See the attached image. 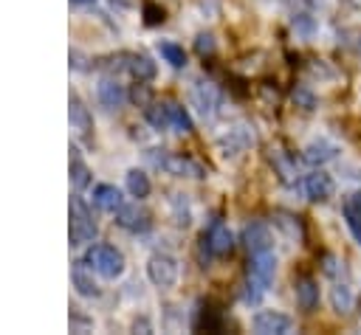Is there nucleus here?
<instances>
[{"instance_id": "30", "label": "nucleus", "mask_w": 361, "mask_h": 335, "mask_svg": "<svg viewBox=\"0 0 361 335\" xmlns=\"http://www.w3.org/2000/svg\"><path fill=\"white\" fill-rule=\"evenodd\" d=\"M164 20H166V14H164V8L147 0V3H144V23H147V25H161Z\"/></svg>"}, {"instance_id": "19", "label": "nucleus", "mask_w": 361, "mask_h": 335, "mask_svg": "<svg viewBox=\"0 0 361 335\" xmlns=\"http://www.w3.org/2000/svg\"><path fill=\"white\" fill-rule=\"evenodd\" d=\"M93 206L102 208V211H107V214H116L124 206L121 203V191L116 186H110V183H99L93 189Z\"/></svg>"}, {"instance_id": "4", "label": "nucleus", "mask_w": 361, "mask_h": 335, "mask_svg": "<svg viewBox=\"0 0 361 335\" xmlns=\"http://www.w3.org/2000/svg\"><path fill=\"white\" fill-rule=\"evenodd\" d=\"M234 245V236L223 220H212V225L200 236V262H209L212 256H226Z\"/></svg>"}, {"instance_id": "16", "label": "nucleus", "mask_w": 361, "mask_h": 335, "mask_svg": "<svg viewBox=\"0 0 361 335\" xmlns=\"http://www.w3.org/2000/svg\"><path fill=\"white\" fill-rule=\"evenodd\" d=\"M243 242L248 248V253H259V251H271V231L265 222H251L243 228Z\"/></svg>"}, {"instance_id": "17", "label": "nucleus", "mask_w": 361, "mask_h": 335, "mask_svg": "<svg viewBox=\"0 0 361 335\" xmlns=\"http://www.w3.org/2000/svg\"><path fill=\"white\" fill-rule=\"evenodd\" d=\"M293 296H296V304H299L305 312H313V310L319 307V284H316L310 276L296 279V284H293Z\"/></svg>"}, {"instance_id": "5", "label": "nucleus", "mask_w": 361, "mask_h": 335, "mask_svg": "<svg viewBox=\"0 0 361 335\" xmlns=\"http://www.w3.org/2000/svg\"><path fill=\"white\" fill-rule=\"evenodd\" d=\"M96 236V222L90 217V211L85 208V203L79 197L71 200V245L82 248L87 242H93Z\"/></svg>"}, {"instance_id": "24", "label": "nucleus", "mask_w": 361, "mask_h": 335, "mask_svg": "<svg viewBox=\"0 0 361 335\" xmlns=\"http://www.w3.org/2000/svg\"><path fill=\"white\" fill-rule=\"evenodd\" d=\"M195 327H197V329H206V332H220V329H223V312L214 310L212 304H203V307L197 310Z\"/></svg>"}, {"instance_id": "33", "label": "nucleus", "mask_w": 361, "mask_h": 335, "mask_svg": "<svg viewBox=\"0 0 361 335\" xmlns=\"http://www.w3.org/2000/svg\"><path fill=\"white\" fill-rule=\"evenodd\" d=\"M322 270H324L330 279H338V276H344V262H338L336 256H324V265H322Z\"/></svg>"}, {"instance_id": "29", "label": "nucleus", "mask_w": 361, "mask_h": 335, "mask_svg": "<svg viewBox=\"0 0 361 335\" xmlns=\"http://www.w3.org/2000/svg\"><path fill=\"white\" fill-rule=\"evenodd\" d=\"M274 225L282 228L290 239L302 236V222H299V217H293V214H276V217H274Z\"/></svg>"}, {"instance_id": "10", "label": "nucleus", "mask_w": 361, "mask_h": 335, "mask_svg": "<svg viewBox=\"0 0 361 335\" xmlns=\"http://www.w3.org/2000/svg\"><path fill=\"white\" fill-rule=\"evenodd\" d=\"M192 101H195V107L200 110L203 118H214L217 110H220V93H217V87L209 84V82H197V84L192 87Z\"/></svg>"}, {"instance_id": "12", "label": "nucleus", "mask_w": 361, "mask_h": 335, "mask_svg": "<svg viewBox=\"0 0 361 335\" xmlns=\"http://www.w3.org/2000/svg\"><path fill=\"white\" fill-rule=\"evenodd\" d=\"M116 222H118L124 231H133V234H144V231H149V225H152L149 214H147L144 208H138V206H121V208L116 211Z\"/></svg>"}, {"instance_id": "25", "label": "nucleus", "mask_w": 361, "mask_h": 335, "mask_svg": "<svg viewBox=\"0 0 361 335\" xmlns=\"http://www.w3.org/2000/svg\"><path fill=\"white\" fill-rule=\"evenodd\" d=\"M147 121H149L155 129H169V127H172V121H169V101L149 104V107H147Z\"/></svg>"}, {"instance_id": "13", "label": "nucleus", "mask_w": 361, "mask_h": 335, "mask_svg": "<svg viewBox=\"0 0 361 335\" xmlns=\"http://www.w3.org/2000/svg\"><path fill=\"white\" fill-rule=\"evenodd\" d=\"M93 267L85 262V259H76L73 265H71V282H73V287H76V293L79 296H96L99 293V287H96V282H93Z\"/></svg>"}, {"instance_id": "26", "label": "nucleus", "mask_w": 361, "mask_h": 335, "mask_svg": "<svg viewBox=\"0 0 361 335\" xmlns=\"http://www.w3.org/2000/svg\"><path fill=\"white\" fill-rule=\"evenodd\" d=\"M149 189H152V186H149V177H147L141 169H130V172H127V191H130L133 197L141 200V197L149 194Z\"/></svg>"}, {"instance_id": "35", "label": "nucleus", "mask_w": 361, "mask_h": 335, "mask_svg": "<svg viewBox=\"0 0 361 335\" xmlns=\"http://www.w3.org/2000/svg\"><path fill=\"white\" fill-rule=\"evenodd\" d=\"M71 6H73V8H93L96 0H71Z\"/></svg>"}, {"instance_id": "20", "label": "nucleus", "mask_w": 361, "mask_h": 335, "mask_svg": "<svg viewBox=\"0 0 361 335\" xmlns=\"http://www.w3.org/2000/svg\"><path fill=\"white\" fill-rule=\"evenodd\" d=\"M341 214H344V222H347L350 234H353L355 242L361 245V191H353V194L344 200Z\"/></svg>"}, {"instance_id": "18", "label": "nucleus", "mask_w": 361, "mask_h": 335, "mask_svg": "<svg viewBox=\"0 0 361 335\" xmlns=\"http://www.w3.org/2000/svg\"><path fill=\"white\" fill-rule=\"evenodd\" d=\"M336 155H338V146H336L333 141H327V138L310 141V144L305 146V160H307L310 166H322V163L333 160Z\"/></svg>"}, {"instance_id": "3", "label": "nucleus", "mask_w": 361, "mask_h": 335, "mask_svg": "<svg viewBox=\"0 0 361 335\" xmlns=\"http://www.w3.org/2000/svg\"><path fill=\"white\" fill-rule=\"evenodd\" d=\"M85 262L104 279H116L124 273V253L113 245H93L85 253Z\"/></svg>"}, {"instance_id": "15", "label": "nucleus", "mask_w": 361, "mask_h": 335, "mask_svg": "<svg viewBox=\"0 0 361 335\" xmlns=\"http://www.w3.org/2000/svg\"><path fill=\"white\" fill-rule=\"evenodd\" d=\"M302 189H305V197H307V200L322 203V200H327V197L333 194V180H330V175H324V172H313V175L305 177Z\"/></svg>"}, {"instance_id": "9", "label": "nucleus", "mask_w": 361, "mask_h": 335, "mask_svg": "<svg viewBox=\"0 0 361 335\" xmlns=\"http://www.w3.org/2000/svg\"><path fill=\"white\" fill-rule=\"evenodd\" d=\"M290 329H293V321L282 312L262 310L254 315V332H259V335H288Z\"/></svg>"}, {"instance_id": "27", "label": "nucleus", "mask_w": 361, "mask_h": 335, "mask_svg": "<svg viewBox=\"0 0 361 335\" xmlns=\"http://www.w3.org/2000/svg\"><path fill=\"white\" fill-rule=\"evenodd\" d=\"M169 121H172V129H178V132H192V118H189L186 107H180V104H175V101H169Z\"/></svg>"}, {"instance_id": "34", "label": "nucleus", "mask_w": 361, "mask_h": 335, "mask_svg": "<svg viewBox=\"0 0 361 335\" xmlns=\"http://www.w3.org/2000/svg\"><path fill=\"white\" fill-rule=\"evenodd\" d=\"M293 28L302 31V34H310L313 31V17L310 14H293Z\"/></svg>"}, {"instance_id": "2", "label": "nucleus", "mask_w": 361, "mask_h": 335, "mask_svg": "<svg viewBox=\"0 0 361 335\" xmlns=\"http://www.w3.org/2000/svg\"><path fill=\"white\" fill-rule=\"evenodd\" d=\"M149 160H152L158 169H164V172H169V175H178V177H206V169H203L197 160H192V158H186V155H178V152L149 149Z\"/></svg>"}, {"instance_id": "1", "label": "nucleus", "mask_w": 361, "mask_h": 335, "mask_svg": "<svg viewBox=\"0 0 361 335\" xmlns=\"http://www.w3.org/2000/svg\"><path fill=\"white\" fill-rule=\"evenodd\" d=\"M274 270H276L274 251L251 253V259H248V276H245V287H243V301L245 304H257L265 296L268 284L274 282Z\"/></svg>"}, {"instance_id": "14", "label": "nucleus", "mask_w": 361, "mask_h": 335, "mask_svg": "<svg viewBox=\"0 0 361 335\" xmlns=\"http://www.w3.org/2000/svg\"><path fill=\"white\" fill-rule=\"evenodd\" d=\"M68 118H71V127H73L82 138L90 135V129H93V118H90L87 107L82 104V99H79L76 93H71V99H68Z\"/></svg>"}, {"instance_id": "31", "label": "nucleus", "mask_w": 361, "mask_h": 335, "mask_svg": "<svg viewBox=\"0 0 361 335\" xmlns=\"http://www.w3.org/2000/svg\"><path fill=\"white\" fill-rule=\"evenodd\" d=\"M293 101H296V107H302V110H313V107H316V96H313L307 87H296V90H293Z\"/></svg>"}, {"instance_id": "11", "label": "nucleus", "mask_w": 361, "mask_h": 335, "mask_svg": "<svg viewBox=\"0 0 361 335\" xmlns=\"http://www.w3.org/2000/svg\"><path fill=\"white\" fill-rule=\"evenodd\" d=\"M96 96H99V104L104 110H121L127 101V90L118 79H102L96 87Z\"/></svg>"}, {"instance_id": "7", "label": "nucleus", "mask_w": 361, "mask_h": 335, "mask_svg": "<svg viewBox=\"0 0 361 335\" xmlns=\"http://www.w3.org/2000/svg\"><path fill=\"white\" fill-rule=\"evenodd\" d=\"M178 259L169 256V253H152L149 262H147V276L155 287H172L178 282Z\"/></svg>"}, {"instance_id": "8", "label": "nucleus", "mask_w": 361, "mask_h": 335, "mask_svg": "<svg viewBox=\"0 0 361 335\" xmlns=\"http://www.w3.org/2000/svg\"><path fill=\"white\" fill-rule=\"evenodd\" d=\"M217 144H220V149H223L226 158H237L240 152H245V149L254 144V129L245 127V124H237V127H231Z\"/></svg>"}, {"instance_id": "36", "label": "nucleus", "mask_w": 361, "mask_h": 335, "mask_svg": "<svg viewBox=\"0 0 361 335\" xmlns=\"http://www.w3.org/2000/svg\"><path fill=\"white\" fill-rule=\"evenodd\" d=\"M355 51H358V53H361V37H358V42H355Z\"/></svg>"}, {"instance_id": "22", "label": "nucleus", "mask_w": 361, "mask_h": 335, "mask_svg": "<svg viewBox=\"0 0 361 335\" xmlns=\"http://www.w3.org/2000/svg\"><path fill=\"white\" fill-rule=\"evenodd\" d=\"M330 304H333V310L336 312H341V315H347L350 310H353V304H355V296H353V287L347 284V282H333V287H330Z\"/></svg>"}, {"instance_id": "23", "label": "nucleus", "mask_w": 361, "mask_h": 335, "mask_svg": "<svg viewBox=\"0 0 361 335\" xmlns=\"http://www.w3.org/2000/svg\"><path fill=\"white\" fill-rule=\"evenodd\" d=\"M71 186H73L76 191H82V189L90 186V169H87V163L79 158V149H71Z\"/></svg>"}, {"instance_id": "32", "label": "nucleus", "mask_w": 361, "mask_h": 335, "mask_svg": "<svg viewBox=\"0 0 361 335\" xmlns=\"http://www.w3.org/2000/svg\"><path fill=\"white\" fill-rule=\"evenodd\" d=\"M195 51H197L200 56L214 53V37H212V34H197V39H195Z\"/></svg>"}, {"instance_id": "6", "label": "nucleus", "mask_w": 361, "mask_h": 335, "mask_svg": "<svg viewBox=\"0 0 361 335\" xmlns=\"http://www.w3.org/2000/svg\"><path fill=\"white\" fill-rule=\"evenodd\" d=\"M110 65L107 68H113V70H127L133 79H138V82H147V79H152L155 76V62L147 56V53H118V56H110L107 59Z\"/></svg>"}, {"instance_id": "21", "label": "nucleus", "mask_w": 361, "mask_h": 335, "mask_svg": "<svg viewBox=\"0 0 361 335\" xmlns=\"http://www.w3.org/2000/svg\"><path fill=\"white\" fill-rule=\"evenodd\" d=\"M268 160H271V166H274V172H276V177H279L282 183H293V180H296V160H293L288 152L271 149V152H268Z\"/></svg>"}, {"instance_id": "28", "label": "nucleus", "mask_w": 361, "mask_h": 335, "mask_svg": "<svg viewBox=\"0 0 361 335\" xmlns=\"http://www.w3.org/2000/svg\"><path fill=\"white\" fill-rule=\"evenodd\" d=\"M158 51H161V56H164L172 68H183V65H186V53H183L180 45H175V42H161Z\"/></svg>"}]
</instances>
